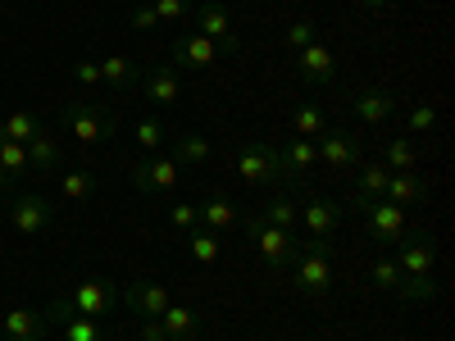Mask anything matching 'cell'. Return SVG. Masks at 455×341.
<instances>
[{
  "mask_svg": "<svg viewBox=\"0 0 455 341\" xmlns=\"http://www.w3.org/2000/svg\"><path fill=\"white\" fill-rule=\"evenodd\" d=\"M396 264H401V291L405 300H433L437 296V282H433V264H437V242L428 233H405L396 242Z\"/></svg>",
  "mask_w": 455,
  "mask_h": 341,
  "instance_id": "6da1fadb",
  "label": "cell"
},
{
  "mask_svg": "<svg viewBox=\"0 0 455 341\" xmlns=\"http://www.w3.org/2000/svg\"><path fill=\"white\" fill-rule=\"evenodd\" d=\"M114 305H119V287H114V282H105V278H87V282H78L73 291H64L60 300H51L46 323H51V328H60V323H64V319H73V314L105 319Z\"/></svg>",
  "mask_w": 455,
  "mask_h": 341,
  "instance_id": "7a4b0ae2",
  "label": "cell"
},
{
  "mask_svg": "<svg viewBox=\"0 0 455 341\" xmlns=\"http://www.w3.org/2000/svg\"><path fill=\"white\" fill-rule=\"evenodd\" d=\"M237 173L251 182V186H278V192H291V178L283 169V155H278V146L274 141H264V137H246L237 146Z\"/></svg>",
  "mask_w": 455,
  "mask_h": 341,
  "instance_id": "3957f363",
  "label": "cell"
},
{
  "mask_svg": "<svg viewBox=\"0 0 455 341\" xmlns=\"http://www.w3.org/2000/svg\"><path fill=\"white\" fill-rule=\"evenodd\" d=\"M287 274H291L300 296H323L332 287V242L328 237L296 242V259H291Z\"/></svg>",
  "mask_w": 455,
  "mask_h": 341,
  "instance_id": "277c9868",
  "label": "cell"
},
{
  "mask_svg": "<svg viewBox=\"0 0 455 341\" xmlns=\"http://www.w3.org/2000/svg\"><path fill=\"white\" fill-rule=\"evenodd\" d=\"M246 242L259 250L264 269H269L274 278H283L291 269V259H296V237L291 233H283V227H274V223H264L259 214H251L246 218Z\"/></svg>",
  "mask_w": 455,
  "mask_h": 341,
  "instance_id": "5b68a950",
  "label": "cell"
},
{
  "mask_svg": "<svg viewBox=\"0 0 455 341\" xmlns=\"http://www.w3.org/2000/svg\"><path fill=\"white\" fill-rule=\"evenodd\" d=\"M64 123H68V132L78 137L83 146L109 141V137H114V128H119V119H114V109L92 105V100H73V105L64 109Z\"/></svg>",
  "mask_w": 455,
  "mask_h": 341,
  "instance_id": "8992f818",
  "label": "cell"
},
{
  "mask_svg": "<svg viewBox=\"0 0 455 341\" xmlns=\"http://www.w3.org/2000/svg\"><path fill=\"white\" fill-rule=\"evenodd\" d=\"M196 32L210 36V42L219 46V55H237L242 51V36L233 32V14H228L219 0H205V5L196 10Z\"/></svg>",
  "mask_w": 455,
  "mask_h": 341,
  "instance_id": "52a82bcc",
  "label": "cell"
},
{
  "mask_svg": "<svg viewBox=\"0 0 455 341\" xmlns=\"http://www.w3.org/2000/svg\"><path fill=\"white\" fill-rule=\"evenodd\" d=\"M124 305H128L137 319H160V314L173 305V296H169V287L156 282V278H137V282L124 287Z\"/></svg>",
  "mask_w": 455,
  "mask_h": 341,
  "instance_id": "ba28073f",
  "label": "cell"
},
{
  "mask_svg": "<svg viewBox=\"0 0 455 341\" xmlns=\"http://www.w3.org/2000/svg\"><path fill=\"white\" fill-rule=\"evenodd\" d=\"M360 214H364V223H369V237H373V242H383V246H396V242L410 233L405 210L392 205V201H373V205H364Z\"/></svg>",
  "mask_w": 455,
  "mask_h": 341,
  "instance_id": "9c48e42d",
  "label": "cell"
},
{
  "mask_svg": "<svg viewBox=\"0 0 455 341\" xmlns=\"http://www.w3.org/2000/svg\"><path fill=\"white\" fill-rule=\"evenodd\" d=\"M178 160L173 155H156V160H137L132 164V186L141 196H156V192H173L178 186Z\"/></svg>",
  "mask_w": 455,
  "mask_h": 341,
  "instance_id": "30bf717a",
  "label": "cell"
},
{
  "mask_svg": "<svg viewBox=\"0 0 455 341\" xmlns=\"http://www.w3.org/2000/svg\"><path fill=\"white\" fill-rule=\"evenodd\" d=\"M315 146H319V164H328L332 173H347L360 164V146L347 128H323Z\"/></svg>",
  "mask_w": 455,
  "mask_h": 341,
  "instance_id": "8fae6325",
  "label": "cell"
},
{
  "mask_svg": "<svg viewBox=\"0 0 455 341\" xmlns=\"http://www.w3.org/2000/svg\"><path fill=\"white\" fill-rule=\"evenodd\" d=\"M296 73L306 87H332L337 83V59L323 42H310L306 51H296Z\"/></svg>",
  "mask_w": 455,
  "mask_h": 341,
  "instance_id": "7c38bea8",
  "label": "cell"
},
{
  "mask_svg": "<svg viewBox=\"0 0 455 341\" xmlns=\"http://www.w3.org/2000/svg\"><path fill=\"white\" fill-rule=\"evenodd\" d=\"M51 218H55L51 201H46V196H36V192H28V196H19V201L10 205V223H14V233H23V237L46 233Z\"/></svg>",
  "mask_w": 455,
  "mask_h": 341,
  "instance_id": "4fadbf2b",
  "label": "cell"
},
{
  "mask_svg": "<svg viewBox=\"0 0 455 341\" xmlns=\"http://www.w3.org/2000/svg\"><path fill=\"white\" fill-rule=\"evenodd\" d=\"M387 169L383 164H355V186H351V196H347V205L351 210H364V205H373V201H383L387 196Z\"/></svg>",
  "mask_w": 455,
  "mask_h": 341,
  "instance_id": "5bb4252c",
  "label": "cell"
},
{
  "mask_svg": "<svg viewBox=\"0 0 455 341\" xmlns=\"http://www.w3.org/2000/svg\"><path fill=\"white\" fill-rule=\"evenodd\" d=\"M300 223H306L310 237H332L341 227V205L332 196H310L306 205H300Z\"/></svg>",
  "mask_w": 455,
  "mask_h": 341,
  "instance_id": "9a60e30c",
  "label": "cell"
},
{
  "mask_svg": "<svg viewBox=\"0 0 455 341\" xmlns=\"http://www.w3.org/2000/svg\"><path fill=\"white\" fill-rule=\"evenodd\" d=\"M219 59V46L201 32H182L173 42V68H210Z\"/></svg>",
  "mask_w": 455,
  "mask_h": 341,
  "instance_id": "2e32d148",
  "label": "cell"
},
{
  "mask_svg": "<svg viewBox=\"0 0 455 341\" xmlns=\"http://www.w3.org/2000/svg\"><path fill=\"white\" fill-rule=\"evenodd\" d=\"M141 96L150 100V105H160V109H169L178 96H182V78H178V68L173 64H156L141 78Z\"/></svg>",
  "mask_w": 455,
  "mask_h": 341,
  "instance_id": "e0dca14e",
  "label": "cell"
},
{
  "mask_svg": "<svg viewBox=\"0 0 455 341\" xmlns=\"http://www.w3.org/2000/svg\"><path fill=\"white\" fill-rule=\"evenodd\" d=\"M351 109H355L360 123H387L392 114H396V96H392L387 87H364V91L351 100Z\"/></svg>",
  "mask_w": 455,
  "mask_h": 341,
  "instance_id": "ac0fdd59",
  "label": "cell"
},
{
  "mask_svg": "<svg viewBox=\"0 0 455 341\" xmlns=\"http://www.w3.org/2000/svg\"><path fill=\"white\" fill-rule=\"evenodd\" d=\"M0 332H5V341H42L51 332V323L42 310H10L0 319Z\"/></svg>",
  "mask_w": 455,
  "mask_h": 341,
  "instance_id": "d6986e66",
  "label": "cell"
},
{
  "mask_svg": "<svg viewBox=\"0 0 455 341\" xmlns=\"http://www.w3.org/2000/svg\"><path fill=\"white\" fill-rule=\"evenodd\" d=\"M278 155H283L287 178L296 182V178H306V173L319 164V146H315V141H306V137H291V141H283V146H278Z\"/></svg>",
  "mask_w": 455,
  "mask_h": 341,
  "instance_id": "ffe728a7",
  "label": "cell"
},
{
  "mask_svg": "<svg viewBox=\"0 0 455 341\" xmlns=\"http://www.w3.org/2000/svg\"><path fill=\"white\" fill-rule=\"evenodd\" d=\"M160 328H164L169 341H196L201 337V314L192 305H178V300H173V305L160 314Z\"/></svg>",
  "mask_w": 455,
  "mask_h": 341,
  "instance_id": "44dd1931",
  "label": "cell"
},
{
  "mask_svg": "<svg viewBox=\"0 0 455 341\" xmlns=\"http://www.w3.org/2000/svg\"><path fill=\"white\" fill-rule=\"evenodd\" d=\"M100 83L114 87V91H137L141 73H137V64L128 55H109V59H100Z\"/></svg>",
  "mask_w": 455,
  "mask_h": 341,
  "instance_id": "7402d4cb",
  "label": "cell"
},
{
  "mask_svg": "<svg viewBox=\"0 0 455 341\" xmlns=\"http://www.w3.org/2000/svg\"><path fill=\"white\" fill-rule=\"evenodd\" d=\"M424 196H428V192H424L419 173H392L383 201H392V205H401V210H414V205H424Z\"/></svg>",
  "mask_w": 455,
  "mask_h": 341,
  "instance_id": "603a6c76",
  "label": "cell"
},
{
  "mask_svg": "<svg viewBox=\"0 0 455 341\" xmlns=\"http://www.w3.org/2000/svg\"><path fill=\"white\" fill-rule=\"evenodd\" d=\"M23 173H32V164H28V146L0 137V186H14Z\"/></svg>",
  "mask_w": 455,
  "mask_h": 341,
  "instance_id": "cb8c5ba5",
  "label": "cell"
},
{
  "mask_svg": "<svg viewBox=\"0 0 455 341\" xmlns=\"http://www.w3.org/2000/svg\"><path fill=\"white\" fill-rule=\"evenodd\" d=\"M196 223L210 227V233H223V227H233L237 223V205L228 201V196H210L196 205Z\"/></svg>",
  "mask_w": 455,
  "mask_h": 341,
  "instance_id": "d4e9b609",
  "label": "cell"
},
{
  "mask_svg": "<svg viewBox=\"0 0 455 341\" xmlns=\"http://www.w3.org/2000/svg\"><path fill=\"white\" fill-rule=\"evenodd\" d=\"M46 128H42V119H36V114H28V109H10L5 119H0V137L5 141H32V137H42Z\"/></svg>",
  "mask_w": 455,
  "mask_h": 341,
  "instance_id": "484cf974",
  "label": "cell"
},
{
  "mask_svg": "<svg viewBox=\"0 0 455 341\" xmlns=\"http://www.w3.org/2000/svg\"><path fill=\"white\" fill-rule=\"evenodd\" d=\"M60 192H64L68 205H87V201L96 196V178H92L87 169H64V173H60Z\"/></svg>",
  "mask_w": 455,
  "mask_h": 341,
  "instance_id": "4316f807",
  "label": "cell"
},
{
  "mask_svg": "<svg viewBox=\"0 0 455 341\" xmlns=\"http://www.w3.org/2000/svg\"><path fill=\"white\" fill-rule=\"evenodd\" d=\"M414 164H419V150H414L410 137H392L383 146V169L387 173H414Z\"/></svg>",
  "mask_w": 455,
  "mask_h": 341,
  "instance_id": "83f0119b",
  "label": "cell"
},
{
  "mask_svg": "<svg viewBox=\"0 0 455 341\" xmlns=\"http://www.w3.org/2000/svg\"><path fill=\"white\" fill-rule=\"evenodd\" d=\"M28 164H32V173H60V146H55V137H32L28 141Z\"/></svg>",
  "mask_w": 455,
  "mask_h": 341,
  "instance_id": "f1b7e54d",
  "label": "cell"
},
{
  "mask_svg": "<svg viewBox=\"0 0 455 341\" xmlns=\"http://www.w3.org/2000/svg\"><path fill=\"white\" fill-rule=\"evenodd\" d=\"M259 218H264V223H274V227H283V233H291V227L300 223V205L291 201V192H278L269 205H264Z\"/></svg>",
  "mask_w": 455,
  "mask_h": 341,
  "instance_id": "f546056e",
  "label": "cell"
},
{
  "mask_svg": "<svg viewBox=\"0 0 455 341\" xmlns=\"http://www.w3.org/2000/svg\"><path fill=\"white\" fill-rule=\"evenodd\" d=\"M173 160H178V164H205V160H210V137H201V132H178V137H173Z\"/></svg>",
  "mask_w": 455,
  "mask_h": 341,
  "instance_id": "4dcf8cb0",
  "label": "cell"
},
{
  "mask_svg": "<svg viewBox=\"0 0 455 341\" xmlns=\"http://www.w3.org/2000/svg\"><path fill=\"white\" fill-rule=\"evenodd\" d=\"M369 282H373L378 291H401L405 274H401V264H396L392 255H378V259L369 264Z\"/></svg>",
  "mask_w": 455,
  "mask_h": 341,
  "instance_id": "1f68e13d",
  "label": "cell"
},
{
  "mask_svg": "<svg viewBox=\"0 0 455 341\" xmlns=\"http://www.w3.org/2000/svg\"><path fill=\"white\" fill-rule=\"evenodd\" d=\"M323 128H328V119H323V109H319V105H296V109H291V132H296V137L315 141Z\"/></svg>",
  "mask_w": 455,
  "mask_h": 341,
  "instance_id": "d6a6232c",
  "label": "cell"
},
{
  "mask_svg": "<svg viewBox=\"0 0 455 341\" xmlns=\"http://www.w3.org/2000/svg\"><path fill=\"white\" fill-rule=\"evenodd\" d=\"M187 250H192L196 264H214L223 246H219V237L210 233V227H192V237H187Z\"/></svg>",
  "mask_w": 455,
  "mask_h": 341,
  "instance_id": "836d02e7",
  "label": "cell"
},
{
  "mask_svg": "<svg viewBox=\"0 0 455 341\" xmlns=\"http://www.w3.org/2000/svg\"><path fill=\"white\" fill-rule=\"evenodd\" d=\"M60 328H64V341H105L100 319H87V314H73V319H64Z\"/></svg>",
  "mask_w": 455,
  "mask_h": 341,
  "instance_id": "e575fe53",
  "label": "cell"
},
{
  "mask_svg": "<svg viewBox=\"0 0 455 341\" xmlns=\"http://www.w3.org/2000/svg\"><path fill=\"white\" fill-rule=\"evenodd\" d=\"M150 10L160 14V23H187L192 19V0H150Z\"/></svg>",
  "mask_w": 455,
  "mask_h": 341,
  "instance_id": "d590c367",
  "label": "cell"
},
{
  "mask_svg": "<svg viewBox=\"0 0 455 341\" xmlns=\"http://www.w3.org/2000/svg\"><path fill=\"white\" fill-rule=\"evenodd\" d=\"M433 128H437V109H433V105H414L410 119H405V132H410V137H424V132H433Z\"/></svg>",
  "mask_w": 455,
  "mask_h": 341,
  "instance_id": "8d00e7d4",
  "label": "cell"
},
{
  "mask_svg": "<svg viewBox=\"0 0 455 341\" xmlns=\"http://www.w3.org/2000/svg\"><path fill=\"white\" fill-rule=\"evenodd\" d=\"M164 137H169V132H164L160 119H141V123H137V146H141V150H160Z\"/></svg>",
  "mask_w": 455,
  "mask_h": 341,
  "instance_id": "74e56055",
  "label": "cell"
},
{
  "mask_svg": "<svg viewBox=\"0 0 455 341\" xmlns=\"http://www.w3.org/2000/svg\"><path fill=\"white\" fill-rule=\"evenodd\" d=\"M283 42H287L291 51H306L310 42H319V36H315V23H310V19H296V23L283 32Z\"/></svg>",
  "mask_w": 455,
  "mask_h": 341,
  "instance_id": "f35d334b",
  "label": "cell"
},
{
  "mask_svg": "<svg viewBox=\"0 0 455 341\" xmlns=\"http://www.w3.org/2000/svg\"><path fill=\"white\" fill-rule=\"evenodd\" d=\"M169 227H178V233H192V227H196V205H173V210H169Z\"/></svg>",
  "mask_w": 455,
  "mask_h": 341,
  "instance_id": "ab89813d",
  "label": "cell"
},
{
  "mask_svg": "<svg viewBox=\"0 0 455 341\" xmlns=\"http://www.w3.org/2000/svg\"><path fill=\"white\" fill-rule=\"evenodd\" d=\"M73 78H78L83 87H100V64L96 59H78L73 64Z\"/></svg>",
  "mask_w": 455,
  "mask_h": 341,
  "instance_id": "60d3db41",
  "label": "cell"
},
{
  "mask_svg": "<svg viewBox=\"0 0 455 341\" xmlns=\"http://www.w3.org/2000/svg\"><path fill=\"white\" fill-rule=\"evenodd\" d=\"M132 28H141V32H150V28H160V14L146 5V0H137L132 5Z\"/></svg>",
  "mask_w": 455,
  "mask_h": 341,
  "instance_id": "b9f144b4",
  "label": "cell"
},
{
  "mask_svg": "<svg viewBox=\"0 0 455 341\" xmlns=\"http://www.w3.org/2000/svg\"><path fill=\"white\" fill-rule=\"evenodd\" d=\"M141 341H169L164 328H160V319H141Z\"/></svg>",
  "mask_w": 455,
  "mask_h": 341,
  "instance_id": "7bdbcfd3",
  "label": "cell"
},
{
  "mask_svg": "<svg viewBox=\"0 0 455 341\" xmlns=\"http://www.w3.org/2000/svg\"><path fill=\"white\" fill-rule=\"evenodd\" d=\"M360 10H378V5H387V0H355Z\"/></svg>",
  "mask_w": 455,
  "mask_h": 341,
  "instance_id": "ee69618b",
  "label": "cell"
},
{
  "mask_svg": "<svg viewBox=\"0 0 455 341\" xmlns=\"http://www.w3.org/2000/svg\"><path fill=\"white\" fill-rule=\"evenodd\" d=\"M132 5H137V0H132Z\"/></svg>",
  "mask_w": 455,
  "mask_h": 341,
  "instance_id": "f6af8a7d",
  "label": "cell"
}]
</instances>
